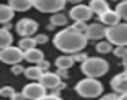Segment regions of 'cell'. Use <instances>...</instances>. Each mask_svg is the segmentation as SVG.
Returning a JSON list of instances; mask_svg holds the SVG:
<instances>
[{
  "label": "cell",
  "mask_w": 127,
  "mask_h": 100,
  "mask_svg": "<svg viewBox=\"0 0 127 100\" xmlns=\"http://www.w3.org/2000/svg\"><path fill=\"white\" fill-rule=\"evenodd\" d=\"M88 39L85 33L77 30L75 27H65L61 31H58L54 37V46L64 53H78L82 52L87 46Z\"/></svg>",
  "instance_id": "1"
},
{
  "label": "cell",
  "mask_w": 127,
  "mask_h": 100,
  "mask_svg": "<svg viewBox=\"0 0 127 100\" xmlns=\"http://www.w3.org/2000/svg\"><path fill=\"white\" fill-rule=\"evenodd\" d=\"M75 92L84 99H94L103 94L104 87L100 80H97L94 77H85L75 85Z\"/></svg>",
  "instance_id": "2"
},
{
  "label": "cell",
  "mask_w": 127,
  "mask_h": 100,
  "mask_svg": "<svg viewBox=\"0 0 127 100\" xmlns=\"http://www.w3.org/2000/svg\"><path fill=\"white\" fill-rule=\"evenodd\" d=\"M108 69H110V64L103 57H87L85 62L81 63V71L87 77L98 79L107 74Z\"/></svg>",
  "instance_id": "3"
},
{
  "label": "cell",
  "mask_w": 127,
  "mask_h": 100,
  "mask_svg": "<svg viewBox=\"0 0 127 100\" xmlns=\"http://www.w3.org/2000/svg\"><path fill=\"white\" fill-rule=\"evenodd\" d=\"M105 37L114 46H127V23H119L107 27Z\"/></svg>",
  "instance_id": "4"
},
{
  "label": "cell",
  "mask_w": 127,
  "mask_h": 100,
  "mask_svg": "<svg viewBox=\"0 0 127 100\" xmlns=\"http://www.w3.org/2000/svg\"><path fill=\"white\" fill-rule=\"evenodd\" d=\"M68 0H33V7L40 13H58L61 12Z\"/></svg>",
  "instance_id": "5"
},
{
  "label": "cell",
  "mask_w": 127,
  "mask_h": 100,
  "mask_svg": "<svg viewBox=\"0 0 127 100\" xmlns=\"http://www.w3.org/2000/svg\"><path fill=\"white\" fill-rule=\"evenodd\" d=\"M25 59V50L19 46H9L1 49L0 52V60L6 64H17Z\"/></svg>",
  "instance_id": "6"
},
{
  "label": "cell",
  "mask_w": 127,
  "mask_h": 100,
  "mask_svg": "<svg viewBox=\"0 0 127 100\" xmlns=\"http://www.w3.org/2000/svg\"><path fill=\"white\" fill-rule=\"evenodd\" d=\"M15 30L19 36L22 37H31L32 34H35L38 31V22H35L33 19H20L15 26Z\"/></svg>",
  "instance_id": "7"
},
{
  "label": "cell",
  "mask_w": 127,
  "mask_h": 100,
  "mask_svg": "<svg viewBox=\"0 0 127 100\" xmlns=\"http://www.w3.org/2000/svg\"><path fill=\"white\" fill-rule=\"evenodd\" d=\"M94 16V12L91 10L90 6L85 4H75L69 10V17L74 22H88Z\"/></svg>",
  "instance_id": "8"
},
{
  "label": "cell",
  "mask_w": 127,
  "mask_h": 100,
  "mask_svg": "<svg viewBox=\"0 0 127 100\" xmlns=\"http://www.w3.org/2000/svg\"><path fill=\"white\" fill-rule=\"evenodd\" d=\"M46 87L42 83H29L22 89V93L25 94V97L28 100H38L40 97H43L46 94Z\"/></svg>",
  "instance_id": "9"
},
{
  "label": "cell",
  "mask_w": 127,
  "mask_h": 100,
  "mask_svg": "<svg viewBox=\"0 0 127 100\" xmlns=\"http://www.w3.org/2000/svg\"><path fill=\"white\" fill-rule=\"evenodd\" d=\"M105 34H107V26L100 23L88 24L87 31H85L88 40H101L103 37H105Z\"/></svg>",
  "instance_id": "10"
},
{
  "label": "cell",
  "mask_w": 127,
  "mask_h": 100,
  "mask_svg": "<svg viewBox=\"0 0 127 100\" xmlns=\"http://www.w3.org/2000/svg\"><path fill=\"white\" fill-rule=\"evenodd\" d=\"M111 89L116 93H127V71H123L120 74H116V76L111 79L110 82Z\"/></svg>",
  "instance_id": "11"
},
{
  "label": "cell",
  "mask_w": 127,
  "mask_h": 100,
  "mask_svg": "<svg viewBox=\"0 0 127 100\" xmlns=\"http://www.w3.org/2000/svg\"><path fill=\"white\" fill-rule=\"evenodd\" d=\"M39 82L45 86L46 89H49V90L58 87V86L62 83V82H61V76H59L58 73H51V71H45V73L42 74V77L39 79Z\"/></svg>",
  "instance_id": "12"
},
{
  "label": "cell",
  "mask_w": 127,
  "mask_h": 100,
  "mask_svg": "<svg viewBox=\"0 0 127 100\" xmlns=\"http://www.w3.org/2000/svg\"><path fill=\"white\" fill-rule=\"evenodd\" d=\"M98 17H100V22H101L104 26H107V27L116 26V24H119L120 20H121V17H120V14L117 13V10H111V9H108L105 13H103V14L98 16Z\"/></svg>",
  "instance_id": "13"
},
{
  "label": "cell",
  "mask_w": 127,
  "mask_h": 100,
  "mask_svg": "<svg viewBox=\"0 0 127 100\" xmlns=\"http://www.w3.org/2000/svg\"><path fill=\"white\" fill-rule=\"evenodd\" d=\"M25 60H28L29 63H38L45 60V56H43V52L33 47V49H29V50H25Z\"/></svg>",
  "instance_id": "14"
},
{
  "label": "cell",
  "mask_w": 127,
  "mask_h": 100,
  "mask_svg": "<svg viewBox=\"0 0 127 100\" xmlns=\"http://www.w3.org/2000/svg\"><path fill=\"white\" fill-rule=\"evenodd\" d=\"M9 6L15 12H26L33 7V0H9Z\"/></svg>",
  "instance_id": "15"
},
{
  "label": "cell",
  "mask_w": 127,
  "mask_h": 100,
  "mask_svg": "<svg viewBox=\"0 0 127 100\" xmlns=\"http://www.w3.org/2000/svg\"><path fill=\"white\" fill-rule=\"evenodd\" d=\"M90 7H91V10L95 14L101 16L103 13H105L110 9V6H108V3L105 0H91L90 1Z\"/></svg>",
  "instance_id": "16"
},
{
  "label": "cell",
  "mask_w": 127,
  "mask_h": 100,
  "mask_svg": "<svg viewBox=\"0 0 127 100\" xmlns=\"http://www.w3.org/2000/svg\"><path fill=\"white\" fill-rule=\"evenodd\" d=\"M74 63H75V60H74V57L71 56H68V54H64V56H59V57H56L55 60V66L58 67V69H69V67H72L74 66Z\"/></svg>",
  "instance_id": "17"
},
{
  "label": "cell",
  "mask_w": 127,
  "mask_h": 100,
  "mask_svg": "<svg viewBox=\"0 0 127 100\" xmlns=\"http://www.w3.org/2000/svg\"><path fill=\"white\" fill-rule=\"evenodd\" d=\"M45 71L40 69L39 66L36 64V66H31V67H26L25 69V76H26V79H29V80H39L40 77H42V74H43Z\"/></svg>",
  "instance_id": "18"
},
{
  "label": "cell",
  "mask_w": 127,
  "mask_h": 100,
  "mask_svg": "<svg viewBox=\"0 0 127 100\" xmlns=\"http://www.w3.org/2000/svg\"><path fill=\"white\" fill-rule=\"evenodd\" d=\"M15 16V10L9 4H1L0 6V22L1 23H9Z\"/></svg>",
  "instance_id": "19"
},
{
  "label": "cell",
  "mask_w": 127,
  "mask_h": 100,
  "mask_svg": "<svg viewBox=\"0 0 127 100\" xmlns=\"http://www.w3.org/2000/svg\"><path fill=\"white\" fill-rule=\"evenodd\" d=\"M51 24L55 26V27H66V24H68V17L64 14V13H61V12L54 13V14L51 16Z\"/></svg>",
  "instance_id": "20"
},
{
  "label": "cell",
  "mask_w": 127,
  "mask_h": 100,
  "mask_svg": "<svg viewBox=\"0 0 127 100\" xmlns=\"http://www.w3.org/2000/svg\"><path fill=\"white\" fill-rule=\"evenodd\" d=\"M12 43H13V34H12L7 29L3 27V29L0 30V46H1V49L12 46Z\"/></svg>",
  "instance_id": "21"
},
{
  "label": "cell",
  "mask_w": 127,
  "mask_h": 100,
  "mask_svg": "<svg viewBox=\"0 0 127 100\" xmlns=\"http://www.w3.org/2000/svg\"><path fill=\"white\" fill-rule=\"evenodd\" d=\"M38 43H36V40L35 37H22L19 40V47L22 49V50H29V49H33V47L36 46Z\"/></svg>",
  "instance_id": "22"
},
{
  "label": "cell",
  "mask_w": 127,
  "mask_h": 100,
  "mask_svg": "<svg viewBox=\"0 0 127 100\" xmlns=\"http://www.w3.org/2000/svg\"><path fill=\"white\" fill-rule=\"evenodd\" d=\"M95 50L100 54H107V53H110V52H113V43H110L108 40L98 42V44L95 46Z\"/></svg>",
  "instance_id": "23"
},
{
  "label": "cell",
  "mask_w": 127,
  "mask_h": 100,
  "mask_svg": "<svg viewBox=\"0 0 127 100\" xmlns=\"http://www.w3.org/2000/svg\"><path fill=\"white\" fill-rule=\"evenodd\" d=\"M116 10L120 14V17L127 22V1H120L119 4L116 6Z\"/></svg>",
  "instance_id": "24"
},
{
  "label": "cell",
  "mask_w": 127,
  "mask_h": 100,
  "mask_svg": "<svg viewBox=\"0 0 127 100\" xmlns=\"http://www.w3.org/2000/svg\"><path fill=\"white\" fill-rule=\"evenodd\" d=\"M15 94H16L15 89H13V87H10V86H4V87H1V89H0V96H1V97L12 99Z\"/></svg>",
  "instance_id": "25"
},
{
  "label": "cell",
  "mask_w": 127,
  "mask_h": 100,
  "mask_svg": "<svg viewBox=\"0 0 127 100\" xmlns=\"http://www.w3.org/2000/svg\"><path fill=\"white\" fill-rule=\"evenodd\" d=\"M113 53L116 57H120V59H124L127 56V46H116V49L113 50Z\"/></svg>",
  "instance_id": "26"
},
{
  "label": "cell",
  "mask_w": 127,
  "mask_h": 100,
  "mask_svg": "<svg viewBox=\"0 0 127 100\" xmlns=\"http://www.w3.org/2000/svg\"><path fill=\"white\" fill-rule=\"evenodd\" d=\"M10 73L12 74H20V73H25V67L23 66H20L19 63L17 64H12V67H10Z\"/></svg>",
  "instance_id": "27"
},
{
  "label": "cell",
  "mask_w": 127,
  "mask_h": 100,
  "mask_svg": "<svg viewBox=\"0 0 127 100\" xmlns=\"http://www.w3.org/2000/svg\"><path fill=\"white\" fill-rule=\"evenodd\" d=\"M33 37H35V40H36L38 44H45V43L49 42V37H48L46 34H35Z\"/></svg>",
  "instance_id": "28"
},
{
  "label": "cell",
  "mask_w": 127,
  "mask_h": 100,
  "mask_svg": "<svg viewBox=\"0 0 127 100\" xmlns=\"http://www.w3.org/2000/svg\"><path fill=\"white\" fill-rule=\"evenodd\" d=\"M72 27H75L77 30L82 31V33H85V31H87V27H88V24L85 23V22H75V23L72 24Z\"/></svg>",
  "instance_id": "29"
},
{
  "label": "cell",
  "mask_w": 127,
  "mask_h": 100,
  "mask_svg": "<svg viewBox=\"0 0 127 100\" xmlns=\"http://www.w3.org/2000/svg\"><path fill=\"white\" fill-rule=\"evenodd\" d=\"M72 57H74V60H75V62L82 63V62H85V60H87L88 56L85 53H82V52H78V53H74V54H72Z\"/></svg>",
  "instance_id": "30"
},
{
  "label": "cell",
  "mask_w": 127,
  "mask_h": 100,
  "mask_svg": "<svg viewBox=\"0 0 127 100\" xmlns=\"http://www.w3.org/2000/svg\"><path fill=\"white\" fill-rule=\"evenodd\" d=\"M120 99V94L119 93H110V94H107V96H103L101 100H119Z\"/></svg>",
  "instance_id": "31"
},
{
  "label": "cell",
  "mask_w": 127,
  "mask_h": 100,
  "mask_svg": "<svg viewBox=\"0 0 127 100\" xmlns=\"http://www.w3.org/2000/svg\"><path fill=\"white\" fill-rule=\"evenodd\" d=\"M38 100H62L59 96H56V94H45L43 97H40V99H38Z\"/></svg>",
  "instance_id": "32"
},
{
  "label": "cell",
  "mask_w": 127,
  "mask_h": 100,
  "mask_svg": "<svg viewBox=\"0 0 127 100\" xmlns=\"http://www.w3.org/2000/svg\"><path fill=\"white\" fill-rule=\"evenodd\" d=\"M62 89H65V83H61V85L58 86V87H55V89H52V94H56V96H59V92L62 90Z\"/></svg>",
  "instance_id": "33"
},
{
  "label": "cell",
  "mask_w": 127,
  "mask_h": 100,
  "mask_svg": "<svg viewBox=\"0 0 127 100\" xmlns=\"http://www.w3.org/2000/svg\"><path fill=\"white\" fill-rule=\"evenodd\" d=\"M38 66H39L40 69H42L43 71H45V70L49 69V66H51V64H49V62H46V60H42V62L38 63Z\"/></svg>",
  "instance_id": "34"
},
{
  "label": "cell",
  "mask_w": 127,
  "mask_h": 100,
  "mask_svg": "<svg viewBox=\"0 0 127 100\" xmlns=\"http://www.w3.org/2000/svg\"><path fill=\"white\" fill-rule=\"evenodd\" d=\"M10 100H28V99L25 97V94H23L22 92H20V93L16 92V94H15V96H13V97H12Z\"/></svg>",
  "instance_id": "35"
},
{
  "label": "cell",
  "mask_w": 127,
  "mask_h": 100,
  "mask_svg": "<svg viewBox=\"0 0 127 100\" xmlns=\"http://www.w3.org/2000/svg\"><path fill=\"white\" fill-rule=\"evenodd\" d=\"M123 67H124V71H127V56L123 59Z\"/></svg>",
  "instance_id": "36"
},
{
  "label": "cell",
  "mask_w": 127,
  "mask_h": 100,
  "mask_svg": "<svg viewBox=\"0 0 127 100\" xmlns=\"http://www.w3.org/2000/svg\"><path fill=\"white\" fill-rule=\"evenodd\" d=\"M119 100H127V93H121L120 94V99Z\"/></svg>",
  "instance_id": "37"
},
{
  "label": "cell",
  "mask_w": 127,
  "mask_h": 100,
  "mask_svg": "<svg viewBox=\"0 0 127 100\" xmlns=\"http://www.w3.org/2000/svg\"><path fill=\"white\" fill-rule=\"evenodd\" d=\"M68 1H71L72 4H79V3H81L82 0H68Z\"/></svg>",
  "instance_id": "38"
},
{
  "label": "cell",
  "mask_w": 127,
  "mask_h": 100,
  "mask_svg": "<svg viewBox=\"0 0 127 100\" xmlns=\"http://www.w3.org/2000/svg\"><path fill=\"white\" fill-rule=\"evenodd\" d=\"M121 1H127V0H121Z\"/></svg>",
  "instance_id": "39"
}]
</instances>
